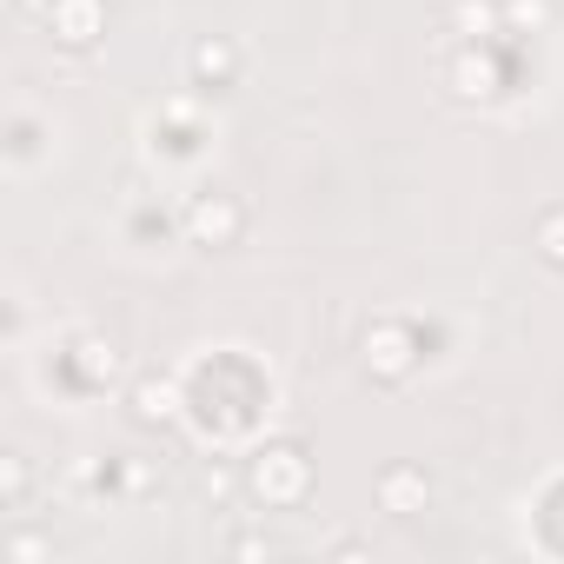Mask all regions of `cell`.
<instances>
[{
	"mask_svg": "<svg viewBox=\"0 0 564 564\" xmlns=\"http://www.w3.org/2000/svg\"><path fill=\"white\" fill-rule=\"evenodd\" d=\"M186 239L206 246V252H232L246 239V199L239 193H193L186 199Z\"/></svg>",
	"mask_w": 564,
	"mask_h": 564,
	"instance_id": "cell-2",
	"label": "cell"
},
{
	"mask_svg": "<svg viewBox=\"0 0 564 564\" xmlns=\"http://www.w3.org/2000/svg\"><path fill=\"white\" fill-rule=\"evenodd\" d=\"M180 419V386L173 379H140L133 386V425H173Z\"/></svg>",
	"mask_w": 564,
	"mask_h": 564,
	"instance_id": "cell-7",
	"label": "cell"
},
{
	"mask_svg": "<svg viewBox=\"0 0 564 564\" xmlns=\"http://www.w3.org/2000/svg\"><path fill=\"white\" fill-rule=\"evenodd\" d=\"M359 366H366L372 386H405L412 366H419V339H412L399 319H372V326L359 333Z\"/></svg>",
	"mask_w": 564,
	"mask_h": 564,
	"instance_id": "cell-3",
	"label": "cell"
},
{
	"mask_svg": "<svg viewBox=\"0 0 564 564\" xmlns=\"http://www.w3.org/2000/svg\"><path fill=\"white\" fill-rule=\"evenodd\" d=\"M452 87H458L465 100H491V94H498V67H491L478 47H465V54L452 61Z\"/></svg>",
	"mask_w": 564,
	"mask_h": 564,
	"instance_id": "cell-8",
	"label": "cell"
},
{
	"mask_svg": "<svg viewBox=\"0 0 564 564\" xmlns=\"http://www.w3.org/2000/svg\"><path fill=\"white\" fill-rule=\"evenodd\" d=\"M28 8H47V0H28Z\"/></svg>",
	"mask_w": 564,
	"mask_h": 564,
	"instance_id": "cell-14",
	"label": "cell"
},
{
	"mask_svg": "<svg viewBox=\"0 0 564 564\" xmlns=\"http://www.w3.org/2000/svg\"><path fill=\"white\" fill-rule=\"evenodd\" d=\"M372 491H379V511H386V518H419L425 498H432V478H425V465H405V458H399V465L379 471Z\"/></svg>",
	"mask_w": 564,
	"mask_h": 564,
	"instance_id": "cell-6",
	"label": "cell"
},
{
	"mask_svg": "<svg viewBox=\"0 0 564 564\" xmlns=\"http://www.w3.org/2000/svg\"><path fill=\"white\" fill-rule=\"evenodd\" d=\"M531 252H538L551 272H564V206L538 213V226H531Z\"/></svg>",
	"mask_w": 564,
	"mask_h": 564,
	"instance_id": "cell-9",
	"label": "cell"
},
{
	"mask_svg": "<svg viewBox=\"0 0 564 564\" xmlns=\"http://www.w3.org/2000/svg\"><path fill=\"white\" fill-rule=\"evenodd\" d=\"M498 8H505V28L511 34H538L551 21V0H498Z\"/></svg>",
	"mask_w": 564,
	"mask_h": 564,
	"instance_id": "cell-12",
	"label": "cell"
},
{
	"mask_svg": "<svg viewBox=\"0 0 564 564\" xmlns=\"http://www.w3.org/2000/svg\"><path fill=\"white\" fill-rule=\"evenodd\" d=\"M41 21H47V34H54L67 54H87V47L107 34V0H47Z\"/></svg>",
	"mask_w": 564,
	"mask_h": 564,
	"instance_id": "cell-4",
	"label": "cell"
},
{
	"mask_svg": "<svg viewBox=\"0 0 564 564\" xmlns=\"http://www.w3.org/2000/svg\"><path fill=\"white\" fill-rule=\"evenodd\" d=\"M452 21H458V34H491V28H505V8L498 0H452Z\"/></svg>",
	"mask_w": 564,
	"mask_h": 564,
	"instance_id": "cell-11",
	"label": "cell"
},
{
	"mask_svg": "<svg viewBox=\"0 0 564 564\" xmlns=\"http://www.w3.org/2000/svg\"><path fill=\"white\" fill-rule=\"evenodd\" d=\"M246 491H252L265 511H293V505L313 491V465H306V452H300V445H265V452H252V465H246Z\"/></svg>",
	"mask_w": 564,
	"mask_h": 564,
	"instance_id": "cell-1",
	"label": "cell"
},
{
	"mask_svg": "<svg viewBox=\"0 0 564 564\" xmlns=\"http://www.w3.org/2000/svg\"><path fill=\"white\" fill-rule=\"evenodd\" d=\"M28 485H34L28 458H21V452H8V465H0V498H8V511H21V505H28Z\"/></svg>",
	"mask_w": 564,
	"mask_h": 564,
	"instance_id": "cell-13",
	"label": "cell"
},
{
	"mask_svg": "<svg viewBox=\"0 0 564 564\" xmlns=\"http://www.w3.org/2000/svg\"><path fill=\"white\" fill-rule=\"evenodd\" d=\"M74 366H80L87 386H107V379L120 372V352H113L107 339H80V346H74Z\"/></svg>",
	"mask_w": 564,
	"mask_h": 564,
	"instance_id": "cell-10",
	"label": "cell"
},
{
	"mask_svg": "<svg viewBox=\"0 0 564 564\" xmlns=\"http://www.w3.org/2000/svg\"><path fill=\"white\" fill-rule=\"evenodd\" d=\"M239 41H226V34H199L193 47H186V74H193V87H206V94H226V87H239Z\"/></svg>",
	"mask_w": 564,
	"mask_h": 564,
	"instance_id": "cell-5",
	"label": "cell"
}]
</instances>
